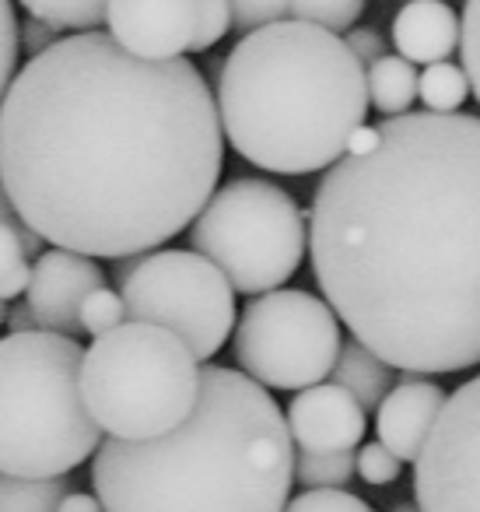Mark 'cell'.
Returning a JSON list of instances; mask_svg holds the SVG:
<instances>
[{
  "label": "cell",
  "mask_w": 480,
  "mask_h": 512,
  "mask_svg": "<svg viewBox=\"0 0 480 512\" xmlns=\"http://www.w3.org/2000/svg\"><path fill=\"white\" fill-rule=\"evenodd\" d=\"M221 165V116L197 67L134 57L109 32L57 39L0 102V186L39 239L92 260L186 232Z\"/></svg>",
  "instance_id": "obj_1"
},
{
  "label": "cell",
  "mask_w": 480,
  "mask_h": 512,
  "mask_svg": "<svg viewBox=\"0 0 480 512\" xmlns=\"http://www.w3.org/2000/svg\"><path fill=\"white\" fill-rule=\"evenodd\" d=\"M312 197L309 256L326 306L410 376L480 365V116H386Z\"/></svg>",
  "instance_id": "obj_2"
},
{
  "label": "cell",
  "mask_w": 480,
  "mask_h": 512,
  "mask_svg": "<svg viewBox=\"0 0 480 512\" xmlns=\"http://www.w3.org/2000/svg\"><path fill=\"white\" fill-rule=\"evenodd\" d=\"M295 442L246 372L207 365L190 418L148 442L106 439L92 484L106 512H284Z\"/></svg>",
  "instance_id": "obj_3"
},
{
  "label": "cell",
  "mask_w": 480,
  "mask_h": 512,
  "mask_svg": "<svg viewBox=\"0 0 480 512\" xmlns=\"http://www.w3.org/2000/svg\"><path fill=\"white\" fill-rule=\"evenodd\" d=\"M218 116L249 165L309 176L337 165L365 123V67L337 32L284 18L242 36L221 60Z\"/></svg>",
  "instance_id": "obj_4"
},
{
  "label": "cell",
  "mask_w": 480,
  "mask_h": 512,
  "mask_svg": "<svg viewBox=\"0 0 480 512\" xmlns=\"http://www.w3.org/2000/svg\"><path fill=\"white\" fill-rule=\"evenodd\" d=\"M81 362L67 334L0 337V474L50 481L95 456L102 428L81 397Z\"/></svg>",
  "instance_id": "obj_5"
},
{
  "label": "cell",
  "mask_w": 480,
  "mask_h": 512,
  "mask_svg": "<svg viewBox=\"0 0 480 512\" xmlns=\"http://www.w3.org/2000/svg\"><path fill=\"white\" fill-rule=\"evenodd\" d=\"M200 365L176 334L127 320L95 337L81 362V397L92 421L123 442L179 428L197 407Z\"/></svg>",
  "instance_id": "obj_6"
},
{
  "label": "cell",
  "mask_w": 480,
  "mask_h": 512,
  "mask_svg": "<svg viewBox=\"0 0 480 512\" xmlns=\"http://www.w3.org/2000/svg\"><path fill=\"white\" fill-rule=\"evenodd\" d=\"M190 249L207 256L235 292L267 295L295 278L309 249V221L284 186L239 176L197 214Z\"/></svg>",
  "instance_id": "obj_7"
},
{
  "label": "cell",
  "mask_w": 480,
  "mask_h": 512,
  "mask_svg": "<svg viewBox=\"0 0 480 512\" xmlns=\"http://www.w3.org/2000/svg\"><path fill=\"white\" fill-rule=\"evenodd\" d=\"M116 264L127 320L176 334L197 362L225 348L235 327V288L207 256L193 249H155Z\"/></svg>",
  "instance_id": "obj_8"
},
{
  "label": "cell",
  "mask_w": 480,
  "mask_h": 512,
  "mask_svg": "<svg viewBox=\"0 0 480 512\" xmlns=\"http://www.w3.org/2000/svg\"><path fill=\"white\" fill-rule=\"evenodd\" d=\"M340 320L302 288L256 295L235 330V362L263 390H309L333 372Z\"/></svg>",
  "instance_id": "obj_9"
},
{
  "label": "cell",
  "mask_w": 480,
  "mask_h": 512,
  "mask_svg": "<svg viewBox=\"0 0 480 512\" xmlns=\"http://www.w3.org/2000/svg\"><path fill=\"white\" fill-rule=\"evenodd\" d=\"M414 495L421 512H480V376L445 397L414 460Z\"/></svg>",
  "instance_id": "obj_10"
},
{
  "label": "cell",
  "mask_w": 480,
  "mask_h": 512,
  "mask_svg": "<svg viewBox=\"0 0 480 512\" xmlns=\"http://www.w3.org/2000/svg\"><path fill=\"white\" fill-rule=\"evenodd\" d=\"M106 288V274L92 256L71 249H43L29 278V309L39 330L53 334H81V306L92 292Z\"/></svg>",
  "instance_id": "obj_11"
},
{
  "label": "cell",
  "mask_w": 480,
  "mask_h": 512,
  "mask_svg": "<svg viewBox=\"0 0 480 512\" xmlns=\"http://www.w3.org/2000/svg\"><path fill=\"white\" fill-rule=\"evenodd\" d=\"M109 36L144 60H176L197 36V0H109Z\"/></svg>",
  "instance_id": "obj_12"
},
{
  "label": "cell",
  "mask_w": 480,
  "mask_h": 512,
  "mask_svg": "<svg viewBox=\"0 0 480 512\" xmlns=\"http://www.w3.org/2000/svg\"><path fill=\"white\" fill-rule=\"evenodd\" d=\"M284 421H288L291 442L309 453H354V446H361L365 439V411L351 393L333 383L298 390Z\"/></svg>",
  "instance_id": "obj_13"
},
{
  "label": "cell",
  "mask_w": 480,
  "mask_h": 512,
  "mask_svg": "<svg viewBox=\"0 0 480 512\" xmlns=\"http://www.w3.org/2000/svg\"><path fill=\"white\" fill-rule=\"evenodd\" d=\"M445 404V390L428 379H400L375 407V432L379 442L396 456L400 463H414L435 428L438 414Z\"/></svg>",
  "instance_id": "obj_14"
},
{
  "label": "cell",
  "mask_w": 480,
  "mask_h": 512,
  "mask_svg": "<svg viewBox=\"0 0 480 512\" xmlns=\"http://www.w3.org/2000/svg\"><path fill=\"white\" fill-rule=\"evenodd\" d=\"M393 46L410 64H442L459 46V18L445 0H407L393 18Z\"/></svg>",
  "instance_id": "obj_15"
},
{
  "label": "cell",
  "mask_w": 480,
  "mask_h": 512,
  "mask_svg": "<svg viewBox=\"0 0 480 512\" xmlns=\"http://www.w3.org/2000/svg\"><path fill=\"white\" fill-rule=\"evenodd\" d=\"M333 386L347 390L361 404V411H375L393 390V365L382 362L375 351H368L361 341L340 344L337 365H333Z\"/></svg>",
  "instance_id": "obj_16"
},
{
  "label": "cell",
  "mask_w": 480,
  "mask_h": 512,
  "mask_svg": "<svg viewBox=\"0 0 480 512\" xmlns=\"http://www.w3.org/2000/svg\"><path fill=\"white\" fill-rule=\"evenodd\" d=\"M368 81V102L379 109L382 116H403L410 113L417 99V71L410 60H403L400 53H386L379 64H372L365 71Z\"/></svg>",
  "instance_id": "obj_17"
},
{
  "label": "cell",
  "mask_w": 480,
  "mask_h": 512,
  "mask_svg": "<svg viewBox=\"0 0 480 512\" xmlns=\"http://www.w3.org/2000/svg\"><path fill=\"white\" fill-rule=\"evenodd\" d=\"M71 484L64 477L32 481V477L0 474V512H57Z\"/></svg>",
  "instance_id": "obj_18"
},
{
  "label": "cell",
  "mask_w": 480,
  "mask_h": 512,
  "mask_svg": "<svg viewBox=\"0 0 480 512\" xmlns=\"http://www.w3.org/2000/svg\"><path fill=\"white\" fill-rule=\"evenodd\" d=\"M32 18L71 32H95V25L106 22L109 0H18Z\"/></svg>",
  "instance_id": "obj_19"
},
{
  "label": "cell",
  "mask_w": 480,
  "mask_h": 512,
  "mask_svg": "<svg viewBox=\"0 0 480 512\" xmlns=\"http://www.w3.org/2000/svg\"><path fill=\"white\" fill-rule=\"evenodd\" d=\"M417 95L428 106V113H456L459 106L470 95V81H466V71L449 60L442 64H431L428 71L417 81Z\"/></svg>",
  "instance_id": "obj_20"
},
{
  "label": "cell",
  "mask_w": 480,
  "mask_h": 512,
  "mask_svg": "<svg viewBox=\"0 0 480 512\" xmlns=\"http://www.w3.org/2000/svg\"><path fill=\"white\" fill-rule=\"evenodd\" d=\"M295 477L305 488H344L354 477V453H309L298 449Z\"/></svg>",
  "instance_id": "obj_21"
},
{
  "label": "cell",
  "mask_w": 480,
  "mask_h": 512,
  "mask_svg": "<svg viewBox=\"0 0 480 512\" xmlns=\"http://www.w3.org/2000/svg\"><path fill=\"white\" fill-rule=\"evenodd\" d=\"M368 0H291V22H309L326 32H351Z\"/></svg>",
  "instance_id": "obj_22"
},
{
  "label": "cell",
  "mask_w": 480,
  "mask_h": 512,
  "mask_svg": "<svg viewBox=\"0 0 480 512\" xmlns=\"http://www.w3.org/2000/svg\"><path fill=\"white\" fill-rule=\"evenodd\" d=\"M29 256H25V246L18 239L15 228L0 225V302L18 299L22 292H29Z\"/></svg>",
  "instance_id": "obj_23"
},
{
  "label": "cell",
  "mask_w": 480,
  "mask_h": 512,
  "mask_svg": "<svg viewBox=\"0 0 480 512\" xmlns=\"http://www.w3.org/2000/svg\"><path fill=\"white\" fill-rule=\"evenodd\" d=\"M123 323H127V306H123V295L113 292V288H99L81 306V330L92 337L109 334Z\"/></svg>",
  "instance_id": "obj_24"
},
{
  "label": "cell",
  "mask_w": 480,
  "mask_h": 512,
  "mask_svg": "<svg viewBox=\"0 0 480 512\" xmlns=\"http://www.w3.org/2000/svg\"><path fill=\"white\" fill-rule=\"evenodd\" d=\"M459 50H463L459 57H463L470 92L480 102V0H466L463 18H459Z\"/></svg>",
  "instance_id": "obj_25"
},
{
  "label": "cell",
  "mask_w": 480,
  "mask_h": 512,
  "mask_svg": "<svg viewBox=\"0 0 480 512\" xmlns=\"http://www.w3.org/2000/svg\"><path fill=\"white\" fill-rule=\"evenodd\" d=\"M284 512H375L365 498L344 488H312L284 505Z\"/></svg>",
  "instance_id": "obj_26"
},
{
  "label": "cell",
  "mask_w": 480,
  "mask_h": 512,
  "mask_svg": "<svg viewBox=\"0 0 480 512\" xmlns=\"http://www.w3.org/2000/svg\"><path fill=\"white\" fill-rule=\"evenodd\" d=\"M228 8H232V29L249 36L263 25L284 22L291 11V0H228Z\"/></svg>",
  "instance_id": "obj_27"
},
{
  "label": "cell",
  "mask_w": 480,
  "mask_h": 512,
  "mask_svg": "<svg viewBox=\"0 0 480 512\" xmlns=\"http://www.w3.org/2000/svg\"><path fill=\"white\" fill-rule=\"evenodd\" d=\"M18 50H22V36H18V18L11 0H0V102L8 95L11 81L18 74Z\"/></svg>",
  "instance_id": "obj_28"
},
{
  "label": "cell",
  "mask_w": 480,
  "mask_h": 512,
  "mask_svg": "<svg viewBox=\"0 0 480 512\" xmlns=\"http://www.w3.org/2000/svg\"><path fill=\"white\" fill-rule=\"evenodd\" d=\"M232 29V8L228 0H197V36H193L190 50L204 53L214 43L225 39V32Z\"/></svg>",
  "instance_id": "obj_29"
},
{
  "label": "cell",
  "mask_w": 480,
  "mask_h": 512,
  "mask_svg": "<svg viewBox=\"0 0 480 512\" xmlns=\"http://www.w3.org/2000/svg\"><path fill=\"white\" fill-rule=\"evenodd\" d=\"M400 467L403 463L396 460L382 442H368V446H361L358 456H354V470H358V477L368 484H375V488H379V484H393L396 477H400Z\"/></svg>",
  "instance_id": "obj_30"
},
{
  "label": "cell",
  "mask_w": 480,
  "mask_h": 512,
  "mask_svg": "<svg viewBox=\"0 0 480 512\" xmlns=\"http://www.w3.org/2000/svg\"><path fill=\"white\" fill-rule=\"evenodd\" d=\"M344 43H347V50L358 57V64L365 67V71L386 57V39H382V32H375V29H351V32H344Z\"/></svg>",
  "instance_id": "obj_31"
},
{
  "label": "cell",
  "mask_w": 480,
  "mask_h": 512,
  "mask_svg": "<svg viewBox=\"0 0 480 512\" xmlns=\"http://www.w3.org/2000/svg\"><path fill=\"white\" fill-rule=\"evenodd\" d=\"M0 225L15 228L18 239H22V246H25V256H36V260L43 256V239H39V235L25 225V218L18 214V207L11 204V197H8V190H4V186H0Z\"/></svg>",
  "instance_id": "obj_32"
},
{
  "label": "cell",
  "mask_w": 480,
  "mask_h": 512,
  "mask_svg": "<svg viewBox=\"0 0 480 512\" xmlns=\"http://www.w3.org/2000/svg\"><path fill=\"white\" fill-rule=\"evenodd\" d=\"M57 32L60 29H53V25L39 22V18H29V22L18 29V36H22V53H29V60L39 57V53H46L53 43H57Z\"/></svg>",
  "instance_id": "obj_33"
},
{
  "label": "cell",
  "mask_w": 480,
  "mask_h": 512,
  "mask_svg": "<svg viewBox=\"0 0 480 512\" xmlns=\"http://www.w3.org/2000/svg\"><path fill=\"white\" fill-rule=\"evenodd\" d=\"M379 148V127H368V123H361L358 130L351 134V141H347V155H372V151Z\"/></svg>",
  "instance_id": "obj_34"
},
{
  "label": "cell",
  "mask_w": 480,
  "mask_h": 512,
  "mask_svg": "<svg viewBox=\"0 0 480 512\" xmlns=\"http://www.w3.org/2000/svg\"><path fill=\"white\" fill-rule=\"evenodd\" d=\"M57 512H106V509H102V502L95 495H85V491H67Z\"/></svg>",
  "instance_id": "obj_35"
},
{
  "label": "cell",
  "mask_w": 480,
  "mask_h": 512,
  "mask_svg": "<svg viewBox=\"0 0 480 512\" xmlns=\"http://www.w3.org/2000/svg\"><path fill=\"white\" fill-rule=\"evenodd\" d=\"M11 327V334H29V330H39V323H36V316H32V309H29V302L25 306H15L8 313V320H4Z\"/></svg>",
  "instance_id": "obj_36"
},
{
  "label": "cell",
  "mask_w": 480,
  "mask_h": 512,
  "mask_svg": "<svg viewBox=\"0 0 480 512\" xmlns=\"http://www.w3.org/2000/svg\"><path fill=\"white\" fill-rule=\"evenodd\" d=\"M393 512H421V509H417V505H407V502H403V505H396Z\"/></svg>",
  "instance_id": "obj_37"
},
{
  "label": "cell",
  "mask_w": 480,
  "mask_h": 512,
  "mask_svg": "<svg viewBox=\"0 0 480 512\" xmlns=\"http://www.w3.org/2000/svg\"><path fill=\"white\" fill-rule=\"evenodd\" d=\"M8 320V306H4V302H0V323Z\"/></svg>",
  "instance_id": "obj_38"
}]
</instances>
